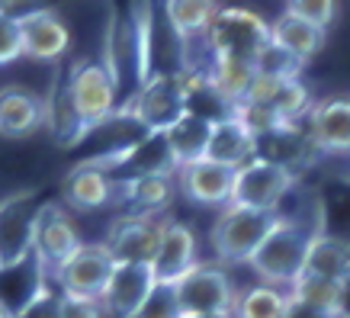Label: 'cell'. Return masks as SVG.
Instances as JSON below:
<instances>
[{"mask_svg": "<svg viewBox=\"0 0 350 318\" xmlns=\"http://www.w3.org/2000/svg\"><path fill=\"white\" fill-rule=\"evenodd\" d=\"M283 212V209H280ZM325 232V215H306V212H283L280 225H276L264 248L254 254L251 270L260 276V283L276 289H293L299 283V276L306 274L308 251L315 238Z\"/></svg>", "mask_w": 350, "mask_h": 318, "instance_id": "cell-1", "label": "cell"}, {"mask_svg": "<svg viewBox=\"0 0 350 318\" xmlns=\"http://www.w3.org/2000/svg\"><path fill=\"white\" fill-rule=\"evenodd\" d=\"M148 3H138L126 13H113L103 39V64L113 75L116 87H138L151 77L148 68Z\"/></svg>", "mask_w": 350, "mask_h": 318, "instance_id": "cell-2", "label": "cell"}, {"mask_svg": "<svg viewBox=\"0 0 350 318\" xmlns=\"http://www.w3.org/2000/svg\"><path fill=\"white\" fill-rule=\"evenodd\" d=\"M119 113L145 129L148 135H164L170 126H177L190 113V90L187 75H151Z\"/></svg>", "mask_w": 350, "mask_h": 318, "instance_id": "cell-3", "label": "cell"}, {"mask_svg": "<svg viewBox=\"0 0 350 318\" xmlns=\"http://www.w3.org/2000/svg\"><path fill=\"white\" fill-rule=\"evenodd\" d=\"M283 212H260V209H241L228 206L219 212L209 244H213L215 264H251L254 254L264 248Z\"/></svg>", "mask_w": 350, "mask_h": 318, "instance_id": "cell-4", "label": "cell"}, {"mask_svg": "<svg viewBox=\"0 0 350 318\" xmlns=\"http://www.w3.org/2000/svg\"><path fill=\"white\" fill-rule=\"evenodd\" d=\"M270 39H273L270 23L244 7H222L206 32L213 58H238V62H257V55L270 45Z\"/></svg>", "mask_w": 350, "mask_h": 318, "instance_id": "cell-5", "label": "cell"}, {"mask_svg": "<svg viewBox=\"0 0 350 318\" xmlns=\"http://www.w3.org/2000/svg\"><path fill=\"white\" fill-rule=\"evenodd\" d=\"M64 84H68V94L75 100L81 119H84L90 129H100L103 122H109V119L116 116L119 87L103 62L77 58V62L71 64L68 77H64Z\"/></svg>", "mask_w": 350, "mask_h": 318, "instance_id": "cell-6", "label": "cell"}, {"mask_svg": "<svg viewBox=\"0 0 350 318\" xmlns=\"http://www.w3.org/2000/svg\"><path fill=\"white\" fill-rule=\"evenodd\" d=\"M36 193L16 190L0 200V274L20 270L36 248Z\"/></svg>", "mask_w": 350, "mask_h": 318, "instance_id": "cell-7", "label": "cell"}, {"mask_svg": "<svg viewBox=\"0 0 350 318\" xmlns=\"http://www.w3.org/2000/svg\"><path fill=\"white\" fill-rule=\"evenodd\" d=\"M293 187H296V170L257 155L251 164H244V168L238 170L232 206L260 209V212H280V206H283V200L293 193Z\"/></svg>", "mask_w": 350, "mask_h": 318, "instance_id": "cell-8", "label": "cell"}, {"mask_svg": "<svg viewBox=\"0 0 350 318\" xmlns=\"http://www.w3.org/2000/svg\"><path fill=\"white\" fill-rule=\"evenodd\" d=\"M81 232H77L75 215L68 212L64 202H39L36 212V248H32V261L45 276H52L58 267L81 248Z\"/></svg>", "mask_w": 350, "mask_h": 318, "instance_id": "cell-9", "label": "cell"}, {"mask_svg": "<svg viewBox=\"0 0 350 318\" xmlns=\"http://www.w3.org/2000/svg\"><path fill=\"white\" fill-rule=\"evenodd\" d=\"M234 296L238 289L219 264H200L177 283L183 318H232Z\"/></svg>", "mask_w": 350, "mask_h": 318, "instance_id": "cell-10", "label": "cell"}, {"mask_svg": "<svg viewBox=\"0 0 350 318\" xmlns=\"http://www.w3.org/2000/svg\"><path fill=\"white\" fill-rule=\"evenodd\" d=\"M116 261L107 251V244H81L75 254L68 257L52 274V283L71 299H96L103 302L109 280H113Z\"/></svg>", "mask_w": 350, "mask_h": 318, "instance_id": "cell-11", "label": "cell"}, {"mask_svg": "<svg viewBox=\"0 0 350 318\" xmlns=\"http://www.w3.org/2000/svg\"><path fill=\"white\" fill-rule=\"evenodd\" d=\"M167 219V215H164ZM164 219L154 215H135V212H119L107 228V251L116 264H154V254L161 248Z\"/></svg>", "mask_w": 350, "mask_h": 318, "instance_id": "cell-12", "label": "cell"}, {"mask_svg": "<svg viewBox=\"0 0 350 318\" xmlns=\"http://www.w3.org/2000/svg\"><path fill=\"white\" fill-rule=\"evenodd\" d=\"M202 261H200V248H196V235L187 222L180 219H164V235H161V248L154 254V280L158 283H170L177 287L183 276L196 270Z\"/></svg>", "mask_w": 350, "mask_h": 318, "instance_id": "cell-13", "label": "cell"}, {"mask_svg": "<svg viewBox=\"0 0 350 318\" xmlns=\"http://www.w3.org/2000/svg\"><path fill=\"white\" fill-rule=\"evenodd\" d=\"M234 181H238V170L222 168L215 161H200V164L177 170V187L183 196L196 206H213V209L232 206Z\"/></svg>", "mask_w": 350, "mask_h": 318, "instance_id": "cell-14", "label": "cell"}, {"mask_svg": "<svg viewBox=\"0 0 350 318\" xmlns=\"http://www.w3.org/2000/svg\"><path fill=\"white\" fill-rule=\"evenodd\" d=\"M158 287L151 264H116L113 280L103 293V308L109 318H135L151 289Z\"/></svg>", "mask_w": 350, "mask_h": 318, "instance_id": "cell-15", "label": "cell"}, {"mask_svg": "<svg viewBox=\"0 0 350 318\" xmlns=\"http://www.w3.org/2000/svg\"><path fill=\"white\" fill-rule=\"evenodd\" d=\"M23 23V49L26 58L32 62H58L68 45H71V29L64 20L49 7H36V10L20 13Z\"/></svg>", "mask_w": 350, "mask_h": 318, "instance_id": "cell-16", "label": "cell"}, {"mask_svg": "<svg viewBox=\"0 0 350 318\" xmlns=\"http://www.w3.org/2000/svg\"><path fill=\"white\" fill-rule=\"evenodd\" d=\"M116 200V177L94 164H75L62 181V202L75 212H96Z\"/></svg>", "mask_w": 350, "mask_h": 318, "instance_id": "cell-17", "label": "cell"}, {"mask_svg": "<svg viewBox=\"0 0 350 318\" xmlns=\"http://www.w3.org/2000/svg\"><path fill=\"white\" fill-rule=\"evenodd\" d=\"M308 138L319 151L350 155V96H328L312 106Z\"/></svg>", "mask_w": 350, "mask_h": 318, "instance_id": "cell-18", "label": "cell"}, {"mask_svg": "<svg viewBox=\"0 0 350 318\" xmlns=\"http://www.w3.org/2000/svg\"><path fill=\"white\" fill-rule=\"evenodd\" d=\"M49 106L39 94H32L26 87H0V135L23 138L32 135L36 129L45 126Z\"/></svg>", "mask_w": 350, "mask_h": 318, "instance_id": "cell-19", "label": "cell"}, {"mask_svg": "<svg viewBox=\"0 0 350 318\" xmlns=\"http://www.w3.org/2000/svg\"><path fill=\"white\" fill-rule=\"evenodd\" d=\"M260 155V138L244 126L238 116H228L222 122H215V132H213V145H209V158L206 161H215L222 168H232V170H241L244 164Z\"/></svg>", "mask_w": 350, "mask_h": 318, "instance_id": "cell-20", "label": "cell"}, {"mask_svg": "<svg viewBox=\"0 0 350 318\" xmlns=\"http://www.w3.org/2000/svg\"><path fill=\"white\" fill-rule=\"evenodd\" d=\"M177 193H180L177 177H132V181H116V200L126 202L135 215L164 219L161 212L170 209V202H174Z\"/></svg>", "mask_w": 350, "mask_h": 318, "instance_id": "cell-21", "label": "cell"}, {"mask_svg": "<svg viewBox=\"0 0 350 318\" xmlns=\"http://www.w3.org/2000/svg\"><path fill=\"white\" fill-rule=\"evenodd\" d=\"M213 132H215V122L200 116V113H187L177 126H170L164 132V138H167L177 168H190V164H200V161L209 158Z\"/></svg>", "mask_w": 350, "mask_h": 318, "instance_id": "cell-22", "label": "cell"}, {"mask_svg": "<svg viewBox=\"0 0 350 318\" xmlns=\"http://www.w3.org/2000/svg\"><path fill=\"white\" fill-rule=\"evenodd\" d=\"M45 106H49V116H45V129L52 132L55 145L58 148H77L94 129L87 126L81 113H77L75 100L68 94V84H58L52 94L45 96Z\"/></svg>", "mask_w": 350, "mask_h": 318, "instance_id": "cell-23", "label": "cell"}, {"mask_svg": "<svg viewBox=\"0 0 350 318\" xmlns=\"http://www.w3.org/2000/svg\"><path fill=\"white\" fill-rule=\"evenodd\" d=\"M270 36H273L276 45H283L286 52H293L299 62H308L321 52L325 45V29H315L312 23L299 20L293 13H280L273 23H270Z\"/></svg>", "mask_w": 350, "mask_h": 318, "instance_id": "cell-24", "label": "cell"}, {"mask_svg": "<svg viewBox=\"0 0 350 318\" xmlns=\"http://www.w3.org/2000/svg\"><path fill=\"white\" fill-rule=\"evenodd\" d=\"M306 274L325 276V280H340L350 283V244L338 235H331L328 228L315 238L312 251H308Z\"/></svg>", "mask_w": 350, "mask_h": 318, "instance_id": "cell-25", "label": "cell"}, {"mask_svg": "<svg viewBox=\"0 0 350 318\" xmlns=\"http://www.w3.org/2000/svg\"><path fill=\"white\" fill-rule=\"evenodd\" d=\"M209 81L215 84V90L228 100L232 106H241L251 96V87L257 81L254 62H238V58H213L206 68Z\"/></svg>", "mask_w": 350, "mask_h": 318, "instance_id": "cell-26", "label": "cell"}, {"mask_svg": "<svg viewBox=\"0 0 350 318\" xmlns=\"http://www.w3.org/2000/svg\"><path fill=\"white\" fill-rule=\"evenodd\" d=\"M161 10H164V20L170 23V29L177 32L183 42H190L196 36L206 39L215 13L222 10V7L219 3H206V0H170Z\"/></svg>", "mask_w": 350, "mask_h": 318, "instance_id": "cell-27", "label": "cell"}, {"mask_svg": "<svg viewBox=\"0 0 350 318\" xmlns=\"http://www.w3.org/2000/svg\"><path fill=\"white\" fill-rule=\"evenodd\" d=\"M286 306H289V293L267 287V283H254V287L238 289L232 318H283Z\"/></svg>", "mask_w": 350, "mask_h": 318, "instance_id": "cell-28", "label": "cell"}, {"mask_svg": "<svg viewBox=\"0 0 350 318\" xmlns=\"http://www.w3.org/2000/svg\"><path fill=\"white\" fill-rule=\"evenodd\" d=\"M347 287L350 283H340V280H325V276H312L302 274L299 283L289 289V296L302 299L308 306L328 308V312H347Z\"/></svg>", "mask_w": 350, "mask_h": 318, "instance_id": "cell-29", "label": "cell"}, {"mask_svg": "<svg viewBox=\"0 0 350 318\" xmlns=\"http://www.w3.org/2000/svg\"><path fill=\"white\" fill-rule=\"evenodd\" d=\"M302 64L293 52H286L283 45H276L273 39H270V45H267L264 52L257 55V75L260 77H270V81H299V75H302Z\"/></svg>", "mask_w": 350, "mask_h": 318, "instance_id": "cell-30", "label": "cell"}, {"mask_svg": "<svg viewBox=\"0 0 350 318\" xmlns=\"http://www.w3.org/2000/svg\"><path fill=\"white\" fill-rule=\"evenodd\" d=\"M64 315V293L45 280L23 306L13 308V318H62Z\"/></svg>", "mask_w": 350, "mask_h": 318, "instance_id": "cell-31", "label": "cell"}, {"mask_svg": "<svg viewBox=\"0 0 350 318\" xmlns=\"http://www.w3.org/2000/svg\"><path fill=\"white\" fill-rule=\"evenodd\" d=\"M20 58H26L20 13L0 7V64H13V62H20Z\"/></svg>", "mask_w": 350, "mask_h": 318, "instance_id": "cell-32", "label": "cell"}, {"mask_svg": "<svg viewBox=\"0 0 350 318\" xmlns=\"http://www.w3.org/2000/svg\"><path fill=\"white\" fill-rule=\"evenodd\" d=\"M135 318H183L180 299H177V287L158 283V287L151 289V296L145 299V306L138 308Z\"/></svg>", "mask_w": 350, "mask_h": 318, "instance_id": "cell-33", "label": "cell"}, {"mask_svg": "<svg viewBox=\"0 0 350 318\" xmlns=\"http://www.w3.org/2000/svg\"><path fill=\"white\" fill-rule=\"evenodd\" d=\"M286 13L312 23L315 29L328 32V26L334 23V16H338V3H331V0H289Z\"/></svg>", "mask_w": 350, "mask_h": 318, "instance_id": "cell-34", "label": "cell"}, {"mask_svg": "<svg viewBox=\"0 0 350 318\" xmlns=\"http://www.w3.org/2000/svg\"><path fill=\"white\" fill-rule=\"evenodd\" d=\"M62 318H109L103 302L96 299H71L64 296V315Z\"/></svg>", "mask_w": 350, "mask_h": 318, "instance_id": "cell-35", "label": "cell"}, {"mask_svg": "<svg viewBox=\"0 0 350 318\" xmlns=\"http://www.w3.org/2000/svg\"><path fill=\"white\" fill-rule=\"evenodd\" d=\"M283 318H350L347 312H328V308H319V306H308L302 299L289 296V306H286V315Z\"/></svg>", "mask_w": 350, "mask_h": 318, "instance_id": "cell-36", "label": "cell"}, {"mask_svg": "<svg viewBox=\"0 0 350 318\" xmlns=\"http://www.w3.org/2000/svg\"><path fill=\"white\" fill-rule=\"evenodd\" d=\"M0 318H13V308L7 306V302H3V299H0Z\"/></svg>", "mask_w": 350, "mask_h": 318, "instance_id": "cell-37", "label": "cell"}]
</instances>
